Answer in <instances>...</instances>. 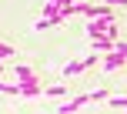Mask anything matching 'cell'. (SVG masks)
<instances>
[{
    "mask_svg": "<svg viewBox=\"0 0 127 114\" xmlns=\"http://www.w3.org/2000/svg\"><path fill=\"white\" fill-rule=\"evenodd\" d=\"M50 27H54V20H50V17H40L37 24H33V30L40 34V30H50Z\"/></svg>",
    "mask_w": 127,
    "mask_h": 114,
    "instance_id": "obj_10",
    "label": "cell"
},
{
    "mask_svg": "<svg viewBox=\"0 0 127 114\" xmlns=\"http://www.w3.org/2000/svg\"><path fill=\"white\" fill-rule=\"evenodd\" d=\"M87 101H90V94H77L74 101L60 104V108H57V114H74V111H80V108H84V104H87Z\"/></svg>",
    "mask_w": 127,
    "mask_h": 114,
    "instance_id": "obj_1",
    "label": "cell"
},
{
    "mask_svg": "<svg viewBox=\"0 0 127 114\" xmlns=\"http://www.w3.org/2000/svg\"><path fill=\"white\" fill-rule=\"evenodd\" d=\"M40 94H44L40 81H33V84H20L17 81V97H40Z\"/></svg>",
    "mask_w": 127,
    "mask_h": 114,
    "instance_id": "obj_2",
    "label": "cell"
},
{
    "mask_svg": "<svg viewBox=\"0 0 127 114\" xmlns=\"http://www.w3.org/2000/svg\"><path fill=\"white\" fill-rule=\"evenodd\" d=\"M0 94H10V97H17V84H7V81H0Z\"/></svg>",
    "mask_w": 127,
    "mask_h": 114,
    "instance_id": "obj_11",
    "label": "cell"
},
{
    "mask_svg": "<svg viewBox=\"0 0 127 114\" xmlns=\"http://www.w3.org/2000/svg\"><path fill=\"white\" fill-rule=\"evenodd\" d=\"M13 57V47L10 44H0V60H10Z\"/></svg>",
    "mask_w": 127,
    "mask_h": 114,
    "instance_id": "obj_12",
    "label": "cell"
},
{
    "mask_svg": "<svg viewBox=\"0 0 127 114\" xmlns=\"http://www.w3.org/2000/svg\"><path fill=\"white\" fill-rule=\"evenodd\" d=\"M107 24H110L107 17H97V20H87V37H100V34L107 30Z\"/></svg>",
    "mask_w": 127,
    "mask_h": 114,
    "instance_id": "obj_4",
    "label": "cell"
},
{
    "mask_svg": "<svg viewBox=\"0 0 127 114\" xmlns=\"http://www.w3.org/2000/svg\"><path fill=\"white\" fill-rule=\"evenodd\" d=\"M80 70H87V60H70V64H64L60 74H64V77H80Z\"/></svg>",
    "mask_w": 127,
    "mask_h": 114,
    "instance_id": "obj_7",
    "label": "cell"
},
{
    "mask_svg": "<svg viewBox=\"0 0 127 114\" xmlns=\"http://www.w3.org/2000/svg\"><path fill=\"white\" fill-rule=\"evenodd\" d=\"M114 51L121 54V57H127V40H121V37H117V40H114Z\"/></svg>",
    "mask_w": 127,
    "mask_h": 114,
    "instance_id": "obj_13",
    "label": "cell"
},
{
    "mask_svg": "<svg viewBox=\"0 0 127 114\" xmlns=\"http://www.w3.org/2000/svg\"><path fill=\"white\" fill-rule=\"evenodd\" d=\"M44 94H47V97H64L67 87H64V84H54V87H44Z\"/></svg>",
    "mask_w": 127,
    "mask_h": 114,
    "instance_id": "obj_9",
    "label": "cell"
},
{
    "mask_svg": "<svg viewBox=\"0 0 127 114\" xmlns=\"http://www.w3.org/2000/svg\"><path fill=\"white\" fill-rule=\"evenodd\" d=\"M107 108H114V111H127V97H124V94H110V97H107Z\"/></svg>",
    "mask_w": 127,
    "mask_h": 114,
    "instance_id": "obj_8",
    "label": "cell"
},
{
    "mask_svg": "<svg viewBox=\"0 0 127 114\" xmlns=\"http://www.w3.org/2000/svg\"><path fill=\"white\" fill-rule=\"evenodd\" d=\"M110 7H127V0H107Z\"/></svg>",
    "mask_w": 127,
    "mask_h": 114,
    "instance_id": "obj_16",
    "label": "cell"
},
{
    "mask_svg": "<svg viewBox=\"0 0 127 114\" xmlns=\"http://www.w3.org/2000/svg\"><path fill=\"white\" fill-rule=\"evenodd\" d=\"M127 64V57H121L117 51H107V57H104V70H121Z\"/></svg>",
    "mask_w": 127,
    "mask_h": 114,
    "instance_id": "obj_3",
    "label": "cell"
},
{
    "mask_svg": "<svg viewBox=\"0 0 127 114\" xmlns=\"http://www.w3.org/2000/svg\"><path fill=\"white\" fill-rule=\"evenodd\" d=\"M90 47H94L97 54H107V51H114V40H110L107 34H100V37H90Z\"/></svg>",
    "mask_w": 127,
    "mask_h": 114,
    "instance_id": "obj_5",
    "label": "cell"
},
{
    "mask_svg": "<svg viewBox=\"0 0 127 114\" xmlns=\"http://www.w3.org/2000/svg\"><path fill=\"white\" fill-rule=\"evenodd\" d=\"M13 74L20 77V84H33V81H37V70L27 67V64H17V67H13Z\"/></svg>",
    "mask_w": 127,
    "mask_h": 114,
    "instance_id": "obj_6",
    "label": "cell"
},
{
    "mask_svg": "<svg viewBox=\"0 0 127 114\" xmlns=\"http://www.w3.org/2000/svg\"><path fill=\"white\" fill-rule=\"evenodd\" d=\"M104 34H107L110 40H117V24H114V20H110V24H107V30H104Z\"/></svg>",
    "mask_w": 127,
    "mask_h": 114,
    "instance_id": "obj_15",
    "label": "cell"
},
{
    "mask_svg": "<svg viewBox=\"0 0 127 114\" xmlns=\"http://www.w3.org/2000/svg\"><path fill=\"white\" fill-rule=\"evenodd\" d=\"M107 97H110V91L100 87V91H94V94H90V101H107Z\"/></svg>",
    "mask_w": 127,
    "mask_h": 114,
    "instance_id": "obj_14",
    "label": "cell"
}]
</instances>
